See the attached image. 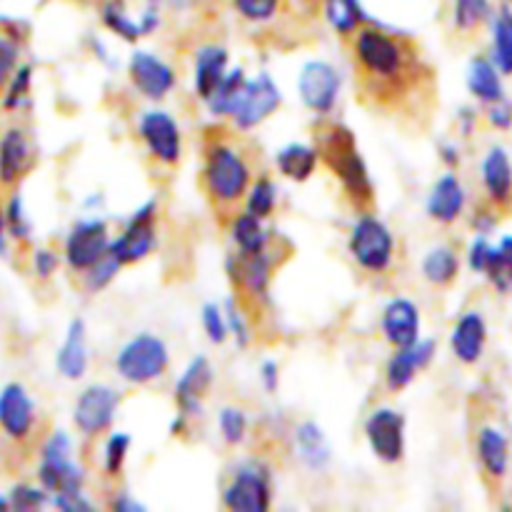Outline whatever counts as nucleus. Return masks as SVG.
<instances>
[{
  "label": "nucleus",
  "instance_id": "obj_58",
  "mask_svg": "<svg viewBox=\"0 0 512 512\" xmlns=\"http://www.w3.org/2000/svg\"><path fill=\"white\" fill-rule=\"evenodd\" d=\"M438 153H440V160H443L448 168H458V165H460V150H458V145H455V143H443V145H440Z\"/></svg>",
  "mask_w": 512,
  "mask_h": 512
},
{
  "label": "nucleus",
  "instance_id": "obj_11",
  "mask_svg": "<svg viewBox=\"0 0 512 512\" xmlns=\"http://www.w3.org/2000/svg\"><path fill=\"white\" fill-rule=\"evenodd\" d=\"M365 440L380 463L398 465L405 458V415L390 405H378L365 418Z\"/></svg>",
  "mask_w": 512,
  "mask_h": 512
},
{
  "label": "nucleus",
  "instance_id": "obj_15",
  "mask_svg": "<svg viewBox=\"0 0 512 512\" xmlns=\"http://www.w3.org/2000/svg\"><path fill=\"white\" fill-rule=\"evenodd\" d=\"M128 78L135 93L143 95L145 100H153V103H160V100L168 98L175 88V80H178L175 78L173 65L165 63L163 58H158V55L143 48L130 53Z\"/></svg>",
  "mask_w": 512,
  "mask_h": 512
},
{
  "label": "nucleus",
  "instance_id": "obj_54",
  "mask_svg": "<svg viewBox=\"0 0 512 512\" xmlns=\"http://www.w3.org/2000/svg\"><path fill=\"white\" fill-rule=\"evenodd\" d=\"M260 383H263L265 393H278L280 388V365L275 363V360H265L263 365H260Z\"/></svg>",
  "mask_w": 512,
  "mask_h": 512
},
{
  "label": "nucleus",
  "instance_id": "obj_22",
  "mask_svg": "<svg viewBox=\"0 0 512 512\" xmlns=\"http://www.w3.org/2000/svg\"><path fill=\"white\" fill-rule=\"evenodd\" d=\"M485 343H488V323H485L483 313L468 310L455 320L453 330H450V353L455 355L458 363H480V358L485 355Z\"/></svg>",
  "mask_w": 512,
  "mask_h": 512
},
{
  "label": "nucleus",
  "instance_id": "obj_52",
  "mask_svg": "<svg viewBox=\"0 0 512 512\" xmlns=\"http://www.w3.org/2000/svg\"><path fill=\"white\" fill-rule=\"evenodd\" d=\"M53 508L63 510V512H90L93 510V503L88 500L85 490L80 493H58L53 495Z\"/></svg>",
  "mask_w": 512,
  "mask_h": 512
},
{
  "label": "nucleus",
  "instance_id": "obj_30",
  "mask_svg": "<svg viewBox=\"0 0 512 512\" xmlns=\"http://www.w3.org/2000/svg\"><path fill=\"white\" fill-rule=\"evenodd\" d=\"M468 90H470V95H473V98L483 105H493V103H498V100L505 98L503 73H500L498 65L493 63V58L478 55V58L470 60Z\"/></svg>",
  "mask_w": 512,
  "mask_h": 512
},
{
  "label": "nucleus",
  "instance_id": "obj_21",
  "mask_svg": "<svg viewBox=\"0 0 512 512\" xmlns=\"http://www.w3.org/2000/svg\"><path fill=\"white\" fill-rule=\"evenodd\" d=\"M420 308L410 298H393L385 303L383 315H380V330L388 345L393 348H405L420 340Z\"/></svg>",
  "mask_w": 512,
  "mask_h": 512
},
{
  "label": "nucleus",
  "instance_id": "obj_23",
  "mask_svg": "<svg viewBox=\"0 0 512 512\" xmlns=\"http://www.w3.org/2000/svg\"><path fill=\"white\" fill-rule=\"evenodd\" d=\"M33 163V145L23 128H8L0 135V185L13 188Z\"/></svg>",
  "mask_w": 512,
  "mask_h": 512
},
{
  "label": "nucleus",
  "instance_id": "obj_44",
  "mask_svg": "<svg viewBox=\"0 0 512 512\" xmlns=\"http://www.w3.org/2000/svg\"><path fill=\"white\" fill-rule=\"evenodd\" d=\"M5 230H8V238L25 243L33 235V225L28 220V210H25L23 195L13 193L5 203Z\"/></svg>",
  "mask_w": 512,
  "mask_h": 512
},
{
  "label": "nucleus",
  "instance_id": "obj_62",
  "mask_svg": "<svg viewBox=\"0 0 512 512\" xmlns=\"http://www.w3.org/2000/svg\"><path fill=\"white\" fill-rule=\"evenodd\" d=\"M3 510H10L8 495H0V512H3Z\"/></svg>",
  "mask_w": 512,
  "mask_h": 512
},
{
  "label": "nucleus",
  "instance_id": "obj_47",
  "mask_svg": "<svg viewBox=\"0 0 512 512\" xmlns=\"http://www.w3.org/2000/svg\"><path fill=\"white\" fill-rule=\"evenodd\" d=\"M483 275L490 280V285H493L498 293H512V260L498 248V245L493 248V255H490L488 268H485Z\"/></svg>",
  "mask_w": 512,
  "mask_h": 512
},
{
  "label": "nucleus",
  "instance_id": "obj_39",
  "mask_svg": "<svg viewBox=\"0 0 512 512\" xmlns=\"http://www.w3.org/2000/svg\"><path fill=\"white\" fill-rule=\"evenodd\" d=\"M228 5L248 25H268L278 18L285 0H228Z\"/></svg>",
  "mask_w": 512,
  "mask_h": 512
},
{
  "label": "nucleus",
  "instance_id": "obj_37",
  "mask_svg": "<svg viewBox=\"0 0 512 512\" xmlns=\"http://www.w3.org/2000/svg\"><path fill=\"white\" fill-rule=\"evenodd\" d=\"M490 18H493V5H490V0H453V28L458 33H475Z\"/></svg>",
  "mask_w": 512,
  "mask_h": 512
},
{
  "label": "nucleus",
  "instance_id": "obj_26",
  "mask_svg": "<svg viewBox=\"0 0 512 512\" xmlns=\"http://www.w3.org/2000/svg\"><path fill=\"white\" fill-rule=\"evenodd\" d=\"M475 455L488 480L500 483L510 470V440L495 425H483L475 435Z\"/></svg>",
  "mask_w": 512,
  "mask_h": 512
},
{
  "label": "nucleus",
  "instance_id": "obj_61",
  "mask_svg": "<svg viewBox=\"0 0 512 512\" xmlns=\"http://www.w3.org/2000/svg\"><path fill=\"white\" fill-rule=\"evenodd\" d=\"M500 250H503L505 255H508V258L512 260V235H505L503 240H500V245H498Z\"/></svg>",
  "mask_w": 512,
  "mask_h": 512
},
{
  "label": "nucleus",
  "instance_id": "obj_13",
  "mask_svg": "<svg viewBox=\"0 0 512 512\" xmlns=\"http://www.w3.org/2000/svg\"><path fill=\"white\" fill-rule=\"evenodd\" d=\"M280 103H283V93L280 85L270 78V73H258L255 78H248L245 83L240 103L233 113V125L243 133L263 125L270 115L278 113Z\"/></svg>",
  "mask_w": 512,
  "mask_h": 512
},
{
  "label": "nucleus",
  "instance_id": "obj_1",
  "mask_svg": "<svg viewBox=\"0 0 512 512\" xmlns=\"http://www.w3.org/2000/svg\"><path fill=\"white\" fill-rule=\"evenodd\" d=\"M355 65L360 73V85L375 103H398L413 88L428 68L420 63V53L408 38L390 30L365 23L350 38Z\"/></svg>",
  "mask_w": 512,
  "mask_h": 512
},
{
  "label": "nucleus",
  "instance_id": "obj_5",
  "mask_svg": "<svg viewBox=\"0 0 512 512\" xmlns=\"http://www.w3.org/2000/svg\"><path fill=\"white\" fill-rule=\"evenodd\" d=\"M38 483L50 495L80 493L85 488V470L75 463L73 438L65 430H53L40 445Z\"/></svg>",
  "mask_w": 512,
  "mask_h": 512
},
{
  "label": "nucleus",
  "instance_id": "obj_50",
  "mask_svg": "<svg viewBox=\"0 0 512 512\" xmlns=\"http://www.w3.org/2000/svg\"><path fill=\"white\" fill-rule=\"evenodd\" d=\"M60 255L53 248H35L30 255V268H33L35 278L38 280H50L60 268Z\"/></svg>",
  "mask_w": 512,
  "mask_h": 512
},
{
  "label": "nucleus",
  "instance_id": "obj_34",
  "mask_svg": "<svg viewBox=\"0 0 512 512\" xmlns=\"http://www.w3.org/2000/svg\"><path fill=\"white\" fill-rule=\"evenodd\" d=\"M245 83H248V75L245 68H230L225 73V78L220 80V85L215 88V93L205 100V105L210 108V113L218 115V118H233L235 108L240 103V95H243Z\"/></svg>",
  "mask_w": 512,
  "mask_h": 512
},
{
  "label": "nucleus",
  "instance_id": "obj_42",
  "mask_svg": "<svg viewBox=\"0 0 512 512\" xmlns=\"http://www.w3.org/2000/svg\"><path fill=\"white\" fill-rule=\"evenodd\" d=\"M30 88H33V65L20 63L13 78L3 88V108L5 110H18L28 103Z\"/></svg>",
  "mask_w": 512,
  "mask_h": 512
},
{
  "label": "nucleus",
  "instance_id": "obj_63",
  "mask_svg": "<svg viewBox=\"0 0 512 512\" xmlns=\"http://www.w3.org/2000/svg\"><path fill=\"white\" fill-rule=\"evenodd\" d=\"M505 3H508V5H512V0H505Z\"/></svg>",
  "mask_w": 512,
  "mask_h": 512
},
{
  "label": "nucleus",
  "instance_id": "obj_20",
  "mask_svg": "<svg viewBox=\"0 0 512 512\" xmlns=\"http://www.w3.org/2000/svg\"><path fill=\"white\" fill-rule=\"evenodd\" d=\"M465 205H468V193H465L463 180L455 173H445L430 188L425 213L438 225H453L463 218Z\"/></svg>",
  "mask_w": 512,
  "mask_h": 512
},
{
  "label": "nucleus",
  "instance_id": "obj_51",
  "mask_svg": "<svg viewBox=\"0 0 512 512\" xmlns=\"http://www.w3.org/2000/svg\"><path fill=\"white\" fill-rule=\"evenodd\" d=\"M493 248H495V245H490L485 235H478V238H475L473 243H470V248H468V265H470V270H473V273H480V275L485 273V268H488L490 255H493Z\"/></svg>",
  "mask_w": 512,
  "mask_h": 512
},
{
  "label": "nucleus",
  "instance_id": "obj_60",
  "mask_svg": "<svg viewBox=\"0 0 512 512\" xmlns=\"http://www.w3.org/2000/svg\"><path fill=\"white\" fill-rule=\"evenodd\" d=\"M8 253V230H5V205L0 203V258Z\"/></svg>",
  "mask_w": 512,
  "mask_h": 512
},
{
  "label": "nucleus",
  "instance_id": "obj_32",
  "mask_svg": "<svg viewBox=\"0 0 512 512\" xmlns=\"http://www.w3.org/2000/svg\"><path fill=\"white\" fill-rule=\"evenodd\" d=\"M230 238H233L238 253L250 255L270 250V233L265 228V220L255 218L248 210H243V213H238L230 220Z\"/></svg>",
  "mask_w": 512,
  "mask_h": 512
},
{
  "label": "nucleus",
  "instance_id": "obj_59",
  "mask_svg": "<svg viewBox=\"0 0 512 512\" xmlns=\"http://www.w3.org/2000/svg\"><path fill=\"white\" fill-rule=\"evenodd\" d=\"M188 425H190L188 415L178 413V415H175V418H173V423H170V435H183L185 430H188Z\"/></svg>",
  "mask_w": 512,
  "mask_h": 512
},
{
  "label": "nucleus",
  "instance_id": "obj_18",
  "mask_svg": "<svg viewBox=\"0 0 512 512\" xmlns=\"http://www.w3.org/2000/svg\"><path fill=\"white\" fill-rule=\"evenodd\" d=\"M215 383V370L205 355H195L185 370L180 373V378L175 380L173 398L178 405V413L188 415L190 420L198 418L203 413V403L210 395V388Z\"/></svg>",
  "mask_w": 512,
  "mask_h": 512
},
{
  "label": "nucleus",
  "instance_id": "obj_49",
  "mask_svg": "<svg viewBox=\"0 0 512 512\" xmlns=\"http://www.w3.org/2000/svg\"><path fill=\"white\" fill-rule=\"evenodd\" d=\"M20 43L13 33H0V90L8 85L13 73L18 70Z\"/></svg>",
  "mask_w": 512,
  "mask_h": 512
},
{
  "label": "nucleus",
  "instance_id": "obj_57",
  "mask_svg": "<svg viewBox=\"0 0 512 512\" xmlns=\"http://www.w3.org/2000/svg\"><path fill=\"white\" fill-rule=\"evenodd\" d=\"M495 223H498V218H495V213L493 210H478V213H475V218H473V225H475V230H478V235H488L490 230L495 228Z\"/></svg>",
  "mask_w": 512,
  "mask_h": 512
},
{
  "label": "nucleus",
  "instance_id": "obj_17",
  "mask_svg": "<svg viewBox=\"0 0 512 512\" xmlns=\"http://www.w3.org/2000/svg\"><path fill=\"white\" fill-rule=\"evenodd\" d=\"M38 423L35 400L23 383H8L0 388V430L5 438L25 443Z\"/></svg>",
  "mask_w": 512,
  "mask_h": 512
},
{
  "label": "nucleus",
  "instance_id": "obj_46",
  "mask_svg": "<svg viewBox=\"0 0 512 512\" xmlns=\"http://www.w3.org/2000/svg\"><path fill=\"white\" fill-rule=\"evenodd\" d=\"M200 320H203L205 338L213 345H223L230 338L228 318H225V308L218 303H205L200 310Z\"/></svg>",
  "mask_w": 512,
  "mask_h": 512
},
{
  "label": "nucleus",
  "instance_id": "obj_36",
  "mask_svg": "<svg viewBox=\"0 0 512 512\" xmlns=\"http://www.w3.org/2000/svg\"><path fill=\"white\" fill-rule=\"evenodd\" d=\"M100 20H103L105 28L113 35H118L125 43H138L143 38V30H140V20H135L130 15L125 0H105L103 8H100Z\"/></svg>",
  "mask_w": 512,
  "mask_h": 512
},
{
  "label": "nucleus",
  "instance_id": "obj_4",
  "mask_svg": "<svg viewBox=\"0 0 512 512\" xmlns=\"http://www.w3.org/2000/svg\"><path fill=\"white\" fill-rule=\"evenodd\" d=\"M115 373L128 385H150L170 368V350L160 335L138 333L123 343L113 360Z\"/></svg>",
  "mask_w": 512,
  "mask_h": 512
},
{
  "label": "nucleus",
  "instance_id": "obj_8",
  "mask_svg": "<svg viewBox=\"0 0 512 512\" xmlns=\"http://www.w3.org/2000/svg\"><path fill=\"white\" fill-rule=\"evenodd\" d=\"M138 138L158 165L175 168L183 160V130L168 110H143L138 115Z\"/></svg>",
  "mask_w": 512,
  "mask_h": 512
},
{
  "label": "nucleus",
  "instance_id": "obj_3",
  "mask_svg": "<svg viewBox=\"0 0 512 512\" xmlns=\"http://www.w3.org/2000/svg\"><path fill=\"white\" fill-rule=\"evenodd\" d=\"M200 183L213 208L233 210L253 185V165L230 140H210L205 145Z\"/></svg>",
  "mask_w": 512,
  "mask_h": 512
},
{
  "label": "nucleus",
  "instance_id": "obj_38",
  "mask_svg": "<svg viewBox=\"0 0 512 512\" xmlns=\"http://www.w3.org/2000/svg\"><path fill=\"white\" fill-rule=\"evenodd\" d=\"M243 203L250 215H255L260 220H268L275 213V205H278V188H275L273 178H268V175L255 178Z\"/></svg>",
  "mask_w": 512,
  "mask_h": 512
},
{
  "label": "nucleus",
  "instance_id": "obj_28",
  "mask_svg": "<svg viewBox=\"0 0 512 512\" xmlns=\"http://www.w3.org/2000/svg\"><path fill=\"white\" fill-rule=\"evenodd\" d=\"M295 453H298L300 463L313 470V473H323L330 465V458H333L323 428L313 420H305L295 428Z\"/></svg>",
  "mask_w": 512,
  "mask_h": 512
},
{
  "label": "nucleus",
  "instance_id": "obj_29",
  "mask_svg": "<svg viewBox=\"0 0 512 512\" xmlns=\"http://www.w3.org/2000/svg\"><path fill=\"white\" fill-rule=\"evenodd\" d=\"M320 163L318 145L308 143H288L275 153V168L283 178L293 180V183H305L313 178Z\"/></svg>",
  "mask_w": 512,
  "mask_h": 512
},
{
  "label": "nucleus",
  "instance_id": "obj_6",
  "mask_svg": "<svg viewBox=\"0 0 512 512\" xmlns=\"http://www.w3.org/2000/svg\"><path fill=\"white\" fill-rule=\"evenodd\" d=\"M353 263L370 275H383L395 263V235L378 215L363 213L348 238Z\"/></svg>",
  "mask_w": 512,
  "mask_h": 512
},
{
  "label": "nucleus",
  "instance_id": "obj_41",
  "mask_svg": "<svg viewBox=\"0 0 512 512\" xmlns=\"http://www.w3.org/2000/svg\"><path fill=\"white\" fill-rule=\"evenodd\" d=\"M130 445H133V438L123 430H115V433L108 435L103 445V473L108 478H118L125 468V460L130 455Z\"/></svg>",
  "mask_w": 512,
  "mask_h": 512
},
{
  "label": "nucleus",
  "instance_id": "obj_16",
  "mask_svg": "<svg viewBox=\"0 0 512 512\" xmlns=\"http://www.w3.org/2000/svg\"><path fill=\"white\" fill-rule=\"evenodd\" d=\"M225 268H228V278L235 285V290H240L250 300H263L268 295L270 283H273L275 258L270 250L250 255L235 253L230 255Z\"/></svg>",
  "mask_w": 512,
  "mask_h": 512
},
{
  "label": "nucleus",
  "instance_id": "obj_7",
  "mask_svg": "<svg viewBox=\"0 0 512 512\" xmlns=\"http://www.w3.org/2000/svg\"><path fill=\"white\" fill-rule=\"evenodd\" d=\"M223 505L235 512H265L273 505L270 468L260 460H245L230 473L223 490Z\"/></svg>",
  "mask_w": 512,
  "mask_h": 512
},
{
  "label": "nucleus",
  "instance_id": "obj_10",
  "mask_svg": "<svg viewBox=\"0 0 512 512\" xmlns=\"http://www.w3.org/2000/svg\"><path fill=\"white\" fill-rule=\"evenodd\" d=\"M110 230L103 218H85L70 228L68 238L63 245V260L73 273L83 275L85 270L93 268L98 260L110 253Z\"/></svg>",
  "mask_w": 512,
  "mask_h": 512
},
{
  "label": "nucleus",
  "instance_id": "obj_27",
  "mask_svg": "<svg viewBox=\"0 0 512 512\" xmlns=\"http://www.w3.org/2000/svg\"><path fill=\"white\" fill-rule=\"evenodd\" d=\"M90 353H88V333L80 318L70 320L65 338L55 353V370L65 380H83L88 373Z\"/></svg>",
  "mask_w": 512,
  "mask_h": 512
},
{
  "label": "nucleus",
  "instance_id": "obj_12",
  "mask_svg": "<svg viewBox=\"0 0 512 512\" xmlns=\"http://www.w3.org/2000/svg\"><path fill=\"white\" fill-rule=\"evenodd\" d=\"M120 408V393L110 385H88L73 408V425L85 438L108 433Z\"/></svg>",
  "mask_w": 512,
  "mask_h": 512
},
{
  "label": "nucleus",
  "instance_id": "obj_31",
  "mask_svg": "<svg viewBox=\"0 0 512 512\" xmlns=\"http://www.w3.org/2000/svg\"><path fill=\"white\" fill-rule=\"evenodd\" d=\"M420 273L433 288H450L460 275V255L450 245H435L425 253Z\"/></svg>",
  "mask_w": 512,
  "mask_h": 512
},
{
  "label": "nucleus",
  "instance_id": "obj_19",
  "mask_svg": "<svg viewBox=\"0 0 512 512\" xmlns=\"http://www.w3.org/2000/svg\"><path fill=\"white\" fill-rule=\"evenodd\" d=\"M435 340L420 338L413 345H405V348H395V353L390 355L388 365H385V388L390 393H403L435 358Z\"/></svg>",
  "mask_w": 512,
  "mask_h": 512
},
{
  "label": "nucleus",
  "instance_id": "obj_25",
  "mask_svg": "<svg viewBox=\"0 0 512 512\" xmlns=\"http://www.w3.org/2000/svg\"><path fill=\"white\" fill-rule=\"evenodd\" d=\"M480 180L483 190L495 208H510L512 205V160L508 150L495 145L485 153L480 163Z\"/></svg>",
  "mask_w": 512,
  "mask_h": 512
},
{
  "label": "nucleus",
  "instance_id": "obj_33",
  "mask_svg": "<svg viewBox=\"0 0 512 512\" xmlns=\"http://www.w3.org/2000/svg\"><path fill=\"white\" fill-rule=\"evenodd\" d=\"M323 13L330 28L343 38H353L365 23H370L360 0H323Z\"/></svg>",
  "mask_w": 512,
  "mask_h": 512
},
{
  "label": "nucleus",
  "instance_id": "obj_48",
  "mask_svg": "<svg viewBox=\"0 0 512 512\" xmlns=\"http://www.w3.org/2000/svg\"><path fill=\"white\" fill-rule=\"evenodd\" d=\"M223 308H225V318H228L230 338L235 340V345H238V348H248L250 340H253V330H250V323H248V318H245L240 300L228 298L225 300Z\"/></svg>",
  "mask_w": 512,
  "mask_h": 512
},
{
  "label": "nucleus",
  "instance_id": "obj_9",
  "mask_svg": "<svg viewBox=\"0 0 512 512\" xmlns=\"http://www.w3.org/2000/svg\"><path fill=\"white\" fill-rule=\"evenodd\" d=\"M158 203L148 200L140 208H135V213L130 215V220L125 223L123 233L118 238H113L110 243V255L118 260L120 265H135L143 263L150 253L155 250L158 243Z\"/></svg>",
  "mask_w": 512,
  "mask_h": 512
},
{
  "label": "nucleus",
  "instance_id": "obj_55",
  "mask_svg": "<svg viewBox=\"0 0 512 512\" xmlns=\"http://www.w3.org/2000/svg\"><path fill=\"white\" fill-rule=\"evenodd\" d=\"M110 508L120 510V512H145V505L138 503V500H135L130 493H118V495H115L113 503H110Z\"/></svg>",
  "mask_w": 512,
  "mask_h": 512
},
{
  "label": "nucleus",
  "instance_id": "obj_24",
  "mask_svg": "<svg viewBox=\"0 0 512 512\" xmlns=\"http://www.w3.org/2000/svg\"><path fill=\"white\" fill-rule=\"evenodd\" d=\"M230 53L220 43H205L195 50L193 58V90L200 100H208L228 73Z\"/></svg>",
  "mask_w": 512,
  "mask_h": 512
},
{
  "label": "nucleus",
  "instance_id": "obj_35",
  "mask_svg": "<svg viewBox=\"0 0 512 512\" xmlns=\"http://www.w3.org/2000/svg\"><path fill=\"white\" fill-rule=\"evenodd\" d=\"M490 30H493V63L503 75H512V8L508 3L493 13L490 18Z\"/></svg>",
  "mask_w": 512,
  "mask_h": 512
},
{
  "label": "nucleus",
  "instance_id": "obj_2",
  "mask_svg": "<svg viewBox=\"0 0 512 512\" xmlns=\"http://www.w3.org/2000/svg\"><path fill=\"white\" fill-rule=\"evenodd\" d=\"M320 160L330 168V173L340 180L345 195L355 208L365 210L375 200V185L365 158L358 150L353 130L340 123L323 125L318 133Z\"/></svg>",
  "mask_w": 512,
  "mask_h": 512
},
{
  "label": "nucleus",
  "instance_id": "obj_40",
  "mask_svg": "<svg viewBox=\"0 0 512 512\" xmlns=\"http://www.w3.org/2000/svg\"><path fill=\"white\" fill-rule=\"evenodd\" d=\"M218 430L220 438H223L225 445L230 448H238V445L245 443L248 438V415H245L243 408H235V405H225L218 413Z\"/></svg>",
  "mask_w": 512,
  "mask_h": 512
},
{
  "label": "nucleus",
  "instance_id": "obj_45",
  "mask_svg": "<svg viewBox=\"0 0 512 512\" xmlns=\"http://www.w3.org/2000/svg\"><path fill=\"white\" fill-rule=\"evenodd\" d=\"M120 270H123V265H120L118 260L108 253L103 260H98L93 268H88L83 273L85 290H88V293H103V290L108 288L115 278H118Z\"/></svg>",
  "mask_w": 512,
  "mask_h": 512
},
{
  "label": "nucleus",
  "instance_id": "obj_14",
  "mask_svg": "<svg viewBox=\"0 0 512 512\" xmlns=\"http://www.w3.org/2000/svg\"><path fill=\"white\" fill-rule=\"evenodd\" d=\"M298 93L310 113H333L340 98V73L328 60H308L298 73Z\"/></svg>",
  "mask_w": 512,
  "mask_h": 512
},
{
  "label": "nucleus",
  "instance_id": "obj_53",
  "mask_svg": "<svg viewBox=\"0 0 512 512\" xmlns=\"http://www.w3.org/2000/svg\"><path fill=\"white\" fill-rule=\"evenodd\" d=\"M488 123L495 130H510L512 128V103L508 98L498 100V103L488 105V113H485Z\"/></svg>",
  "mask_w": 512,
  "mask_h": 512
},
{
  "label": "nucleus",
  "instance_id": "obj_56",
  "mask_svg": "<svg viewBox=\"0 0 512 512\" xmlns=\"http://www.w3.org/2000/svg\"><path fill=\"white\" fill-rule=\"evenodd\" d=\"M458 128L460 133L465 135V138H470V135L475 133V128H478V113H475L473 108H463L458 113Z\"/></svg>",
  "mask_w": 512,
  "mask_h": 512
},
{
  "label": "nucleus",
  "instance_id": "obj_43",
  "mask_svg": "<svg viewBox=\"0 0 512 512\" xmlns=\"http://www.w3.org/2000/svg\"><path fill=\"white\" fill-rule=\"evenodd\" d=\"M10 510L18 512H33L45 508V505L53 503V495L43 488V485H30V483H18L10 488L8 493Z\"/></svg>",
  "mask_w": 512,
  "mask_h": 512
}]
</instances>
